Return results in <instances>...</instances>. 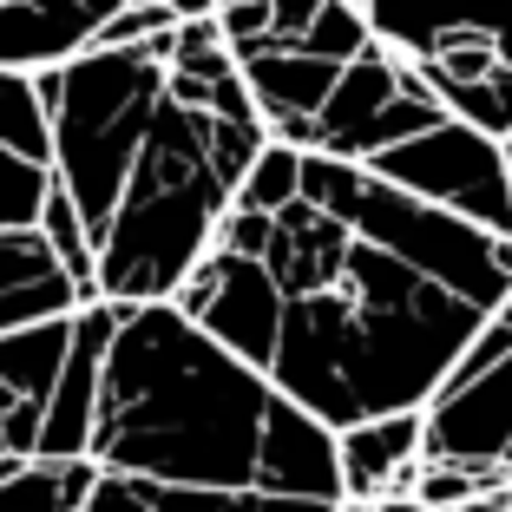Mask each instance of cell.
I'll return each mask as SVG.
<instances>
[{
    "mask_svg": "<svg viewBox=\"0 0 512 512\" xmlns=\"http://www.w3.org/2000/svg\"><path fill=\"white\" fill-rule=\"evenodd\" d=\"M211 243L263 263L276 296L263 375L335 434L427 407L512 289V237L322 151H302L283 211L230 204Z\"/></svg>",
    "mask_w": 512,
    "mask_h": 512,
    "instance_id": "obj_1",
    "label": "cell"
},
{
    "mask_svg": "<svg viewBox=\"0 0 512 512\" xmlns=\"http://www.w3.org/2000/svg\"><path fill=\"white\" fill-rule=\"evenodd\" d=\"M53 132V184L99 256V302H171L204 263L243 171L270 145L237 73H178L171 33L86 46L33 73Z\"/></svg>",
    "mask_w": 512,
    "mask_h": 512,
    "instance_id": "obj_2",
    "label": "cell"
},
{
    "mask_svg": "<svg viewBox=\"0 0 512 512\" xmlns=\"http://www.w3.org/2000/svg\"><path fill=\"white\" fill-rule=\"evenodd\" d=\"M92 467L151 486L342 506L335 427L302 414L263 368L211 342L178 302H119Z\"/></svg>",
    "mask_w": 512,
    "mask_h": 512,
    "instance_id": "obj_3",
    "label": "cell"
},
{
    "mask_svg": "<svg viewBox=\"0 0 512 512\" xmlns=\"http://www.w3.org/2000/svg\"><path fill=\"white\" fill-rule=\"evenodd\" d=\"M434 119H447V106L434 99V86L421 79V66L388 53V46H368L362 60H348L335 92L322 99V112L309 125L283 138L296 151H322V158H342V165H368L375 151L401 145V138L427 132Z\"/></svg>",
    "mask_w": 512,
    "mask_h": 512,
    "instance_id": "obj_4",
    "label": "cell"
},
{
    "mask_svg": "<svg viewBox=\"0 0 512 512\" xmlns=\"http://www.w3.org/2000/svg\"><path fill=\"white\" fill-rule=\"evenodd\" d=\"M368 171L401 191H414L421 204L467 217V224L512 237V171H506V138H486L460 119H434L427 132L401 138V145L375 151Z\"/></svg>",
    "mask_w": 512,
    "mask_h": 512,
    "instance_id": "obj_5",
    "label": "cell"
},
{
    "mask_svg": "<svg viewBox=\"0 0 512 512\" xmlns=\"http://www.w3.org/2000/svg\"><path fill=\"white\" fill-rule=\"evenodd\" d=\"M421 414H427L421 460L473 467L512 493V355H499L493 368L467 381H440V394Z\"/></svg>",
    "mask_w": 512,
    "mask_h": 512,
    "instance_id": "obj_6",
    "label": "cell"
},
{
    "mask_svg": "<svg viewBox=\"0 0 512 512\" xmlns=\"http://www.w3.org/2000/svg\"><path fill=\"white\" fill-rule=\"evenodd\" d=\"M73 316L27 322V329L0 335V440H7L14 460H33V453H40L46 401H53V381H60L66 348H73Z\"/></svg>",
    "mask_w": 512,
    "mask_h": 512,
    "instance_id": "obj_7",
    "label": "cell"
},
{
    "mask_svg": "<svg viewBox=\"0 0 512 512\" xmlns=\"http://www.w3.org/2000/svg\"><path fill=\"white\" fill-rule=\"evenodd\" d=\"M53 191V132L33 73L0 66V230H33Z\"/></svg>",
    "mask_w": 512,
    "mask_h": 512,
    "instance_id": "obj_8",
    "label": "cell"
},
{
    "mask_svg": "<svg viewBox=\"0 0 512 512\" xmlns=\"http://www.w3.org/2000/svg\"><path fill=\"white\" fill-rule=\"evenodd\" d=\"M112 329H119V302H86L73 316V348H66V368L53 381L46 427H40V453H53V460H92V421H99Z\"/></svg>",
    "mask_w": 512,
    "mask_h": 512,
    "instance_id": "obj_9",
    "label": "cell"
},
{
    "mask_svg": "<svg viewBox=\"0 0 512 512\" xmlns=\"http://www.w3.org/2000/svg\"><path fill=\"white\" fill-rule=\"evenodd\" d=\"M125 0H0V66L46 73L79 60Z\"/></svg>",
    "mask_w": 512,
    "mask_h": 512,
    "instance_id": "obj_10",
    "label": "cell"
},
{
    "mask_svg": "<svg viewBox=\"0 0 512 512\" xmlns=\"http://www.w3.org/2000/svg\"><path fill=\"white\" fill-rule=\"evenodd\" d=\"M421 434H427V414H421V407L342 427V434H335L342 499H394V493H414V480H421Z\"/></svg>",
    "mask_w": 512,
    "mask_h": 512,
    "instance_id": "obj_11",
    "label": "cell"
},
{
    "mask_svg": "<svg viewBox=\"0 0 512 512\" xmlns=\"http://www.w3.org/2000/svg\"><path fill=\"white\" fill-rule=\"evenodd\" d=\"M86 309L79 283L66 276V263L53 256V243L33 230H0V335L27 329V322H53Z\"/></svg>",
    "mask_w": 512,
    "mask_h": 512,
    "instance_id": "obj_12",
    "label": "cell"
},
{
    "mask_svg": "<svg viewBox=\"0 0 512 512\" xmlns=\"http://www.w3.org/2000/svg\"><path fill=\"white\" fill-rule=\"evenodd\" d=\"M86 512H335L322 499H283V493H204V486H151L99 473Z\"/></svg>",
    "mask_w": 512,
    "mask_h": 512,
    "instance_id": "obj_13",
    "label": "cell"
},
{
    "mask_svg": "<svg viewBox=\"0 0 512 512\" xmlns=\"http://www.w3.org/2000/svg\"><path fill=\"white\" fill-rule=\"evenodd\" d=\"M92 486H99L92 460L33 453V460H14V473L0 480V512H86Z\"/></svg>",
    "mask_w": 512,
    "mask_h": 512,
    "instance_id": "obj_14",
    "label": "cell"
},
{
    "mask_svg": "<svg viewBox=\"0 0 512 512\" xmlns=\"http://www.w3.org/2000/svg\"><path fill=\"white\" fill-rule=\"evenodd\" d=\"M40 237L53 243V256H60V263H66V276L79 283V296H86V302H99V256H92V237H86V224H79V211H73V197H66L60 184L46 191Z\"/></svg>",
    "mask_w": 512,
    "mask_h": 512,
    "instance_id": "obj_15",
    "label": "cell"
},
{
    "mask_svg": "<svg viewBox=\"0 0 512 512\" xmlns=\"http://www.w3.org/2000/svg\"><path fill=\"white\" fill-rule=\"evenodd\" d=\"M296 191H302V151L283 145V138H270V145L256 151V165L243 171L237 204H243V211H283Z\"/></svg>",
    "mask_w": 512,
    "mask_h": 512,
    "instance_id": "obj_16",
    "label": "cell"
},
{
    "mask_svg": "<svg viewBox=\"0 0 512 512\" xmlns=\"http://www.w3.org/2000/svg\"><path fill=\"white\" fill-rule=\"evenodd\" d=\"M480 493H506V486H493L486 473L473 467H453V460H421V480H414V499L434 512L460 506V499H480Z\"/></svg>",
    "mask_w": 512,
    "mask_h": 512,
    "instance_id": "obj_17",
    "label": "cell"
},
{
    "mask_svg": "<svg viewBox=\"0 0 512 512\" xmlns=\"http://www.w3.org/2000/svg\"><path fill=\"white\" fill-rule=\"evenodd\" d=\"M171 27H178V14H171L165 0H158V7H119V14L99 27L92 46H145V40H158V33H171Z\"/></svg>",
    "mask_w": 512,
    "mask_h": 512,
    "instance_id": "obj_18",
    "label": "cell"
},
{
    "mask_svg": "<svg viewBox=\"0 0 512 512\" xmlns=\"http://www.w3.org/2000/svg\"><path fill=\"white\" fill-rule=\"evenodd\" d=\"M217 27L230 46H250L270 33V0H237V7H217Z\"/></svg>",
    "mask_w": 512,
    "mask_h": 512,
    "instance_id": "obj_19",
    "label": "cell"
},
{
    "mask_svg": "<svg viewBox=\"0 0 512 512\" xmlns=\"http://www.w3.org/2000/svg\"><path fill=\"white\" fill-rule=\"evenodd\" d=\"M165 7H171L178 20H211L217 7H224V0H165Z\"/></svg>",
    "mask_w": 512,
    "mask_h": 512,
    "instance_id": "obj_20",
    "label": "cell"
},
{
    "mask_svg": "<svg viewBox=\"0 0 512 512\" xmlns=\"http://www.w3.org/2000/svg\"><path fill=\"white\" fill-rule=\"evenodd\" d=\"M447 512H512V499L506 493H480V499H460V506H447Z\"/></svg>",
    "mask_w": 512,
    "mask_h": 512,
    "instance_id": "obj_21",
    "label": "cell"
},
{
    "mask_svg": "<svg viewBox=\"0 0 512 512\" xmlns=\"http://www.w3.org/2000/svg\"><path fill=\"white\" fill-rule=\"evenodd\" d=\"M375 506H381V512H434V506H421V499H414V493H394V499H375Z\"/></svg>",
    "mask_w": 512,
    "mask_h": 512,
    "instance_id": "obj_22",
    "label": "cell"
},
{
    "mask_svg": "<svg viewBox=\"0 0 512 512\" xmlns=\"http://www.w3.org/2000/svg\"><path fill=\"white\" fill-rule=\"evenodd\" d=\"M493 322H499V329H512V289H506V296H499V309H493Z\"/></svg>",
    "mask_w": 512,
    "mask_h": 512,
    "instance_id": "obj_23",
    "label": "cell"
},
{
    "mask_svg": "<svg viewBox=\"0 0 512 512\" xmlns=\"http://www.w3.org/2000/svg\"><path fill=\"white\" fill-rule=\"evenodd\" d=\"M125 7H158V0H125Z\"/></svg>",
    "mask_w": 512,
    "mask_h": 512,
    "instance_id": "obj_24",
    "label": "cell"
},
{
    "mask_svg": "<svg viewBox=\"0 0 512 512\" xmlns=\"http://www.w3.org/2000/svg\"><path fill=\"white\" fill-rule=\"evenodd\" d=\"M506 171H512V138H506Z\"/></svg>",
    "mask_w": 512,
    "mask_h": 512,
    "instance_id": "obj_25",
    "label": "cell"
},
{
    "mask_svg": "<svg viewBox=\"0 0 512 512\" xmlns=\"http://www.w3.org/2000/svg\"><path fill=\"white\" fill-rule=\"evenodd\" d=\"M224 7H237V0H224Z\"/></svg>",
    "mask_w": 512,
    "mask_h": 512,
    "instance_id": "obj_26",
    "label": "cell"
}]
</instances>
